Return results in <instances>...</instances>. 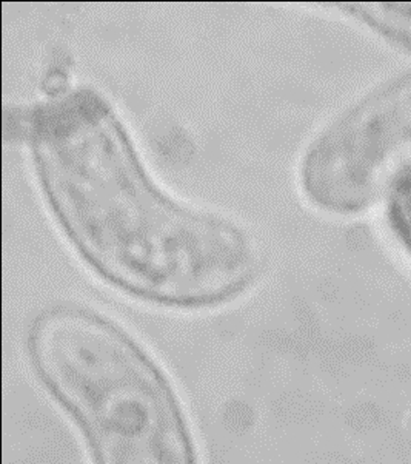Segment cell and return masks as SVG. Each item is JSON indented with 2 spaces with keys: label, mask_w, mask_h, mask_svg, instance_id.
<instances>
[{
  "label": "cell",
  "mask_w": 411,
  "mask_h": 464,
  "mask_svg": "<svg viewBox=\"0 0 411 464\" xmlns=\"http://www.w3.org/2000/svg\"><path fill=\"white\" fill-rule=\"evenodd\" d=\"M26 349L94 464H199L173 382L116 321L83 305H53L33 321Z\"/></svg>",
  "instance_id": "cell-2"
},
{
  "label": "cell",
  "mask_w": 411,
  "mask_h": 464,
  "mask_svg": "<svg viewBox=\"0 0 411 464\" xmlns=\"http://www.w3.org/2000/svg\"><path fill=\"white\" fill-rule=\"evenodd\" d=\"M22 136L53 219L114 289L168 309H206L256 279V239L165 190L98 90L54 88L26 110Z\"/></svg>",
  "instance_id": "cell-1"
}]
</instances>
